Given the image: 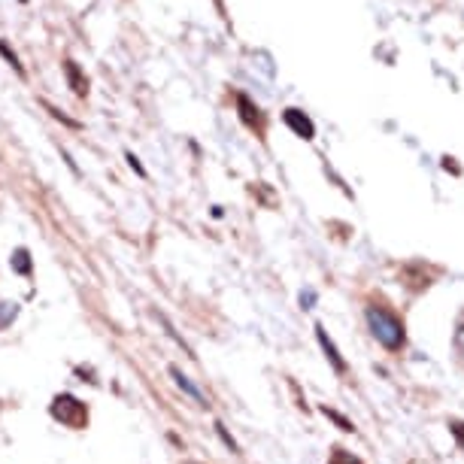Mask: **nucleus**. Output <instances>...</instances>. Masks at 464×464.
<instances>
[{"instance_id":"obj_11","label":"nucleus","mask_w":464,"mask_h":464,"mask_svg":"<svg viewBox=\"0 0 464 464\" xmlns=\"http://www.w3.org/2000/svg\"><path fill=\"white\" fill-rule=\"evenodd\" d=\"M128 164L133 167V170H137L140 173V177H146V170H143V167H140V161L137 158H133V155H128Z\"/></svg>"},{"instance_id":"obj_1","label":"nucleus","mask_w":464,"mask_h":464,"mask_svg":"<svg viewBox=\"0 0 464 464\" xmlns=\"http://www.w3.org/2000/svg\"><path fill=\"white\" fill-rule=\"evenodd\" d=\"M368 325H370V331H374V337L383 343V346L398 349L400 343H404V328H400V322L391 313H385V309L370 307L368 309Z\"/></svg>"},{"instance_id":"obj_7","label":"nucleus","mask_w":464,"mask_h":464,"mask_svg":"<svg viewBox=\"0 0 464 464\" xmlns=\"http://www.w3.org/2000/svg\"><path fill=\"white\" fill-rule=\"evenodd\" d=\"M16 313H18V304H0V331L16 319Z\"/></svg>"},{"instance_id":"obj_8","label":"nucleus","mask_w":464,"mask_h":464,"mask_svg":"<svg viewBox=\"0 0 464 464\" xmlns=\"http://www.w3.org/2000/svg\"><path fill=\"white\" fill-rule=\"evenodd\" d=\"M216 431H219V437L224 440V446H228V449H231V452H240V446H237V440H234V437H231V434H228V428H224V425H222V422H216Z\"/></svg>"},{"instance_id":"obj_3","label":"nucleus","mask_w":464,"mask_h":464,"mask_svg":"<svg viewBox=\"0 0 464 464\" xmlns=\"http://www.w3.org/2000/svg\"><path fill=\"white\" fill-rule=\"evenodd\" d=\"M315 337H319V343H322V349H325V355H328V361L334 364V370L337 374H343L346 370V361L340 358V352H337V346H334V340L328 337V331L322 325H315Z\"/></svg>"},{"instance_id":"obj_9","label":"nucleus","mask_w":464,"mask_h":464,"mask_svg":"<svg viewBox=\"0 0 464 464\" xmlns=\"http://www.w3.org/2000/svg\"><path fill=\"white\" fill-rule=\"evenodd\" d=\"M325 416H331V419L337 422V425L343 428V431H352V422H346V419L340 416V413H334V410H328V407H325Z\"/></svg>"},{"instance_id":"obj_6","label":"nucleus","mask_w":464,"mask_h":464,"mask_svg":"<svg viewBox=\"0 0 464 464\" xmlns=\"http://www.w3.org/2000/svg\"><path fill=\"white\" fill-rule=\"evenodd\" d=\"M285 118H288V125H294V128L304 133V140L313 137V125H309L307 118H298V116H294V109H288V116H285Z\"/></svg>"},{"instance_id":"obj_4","label":"nucleus","mask_w":464,"mask_h":464,"mask_svg":"<svg viewBox=\"0 0 464 464\" xmlns=\"http://www.w3.org/2000/svg\"><path fill=\"white\" fill-rule=\"evenodd\" d=\"M170 376H173V383H177V385H179L182 391H185L188 398H194V400H198L201 407H207V398H203V391H201L198 385H194V383H192V379H188L185 374H182L179 368H170Z\"/></svg>"},{"instance_id":"obj_10","label":"nucleus","mask_w":464,"mask_h":464,"mask_svg":"<svg viewBox=\"0 0 464 464\" xmlns=\"http://www.w3.org/2000/svg\"><path fill=\"white\" fill-rule=\"evenodd\" d=\"M313 304H315V292H313V288H307V292H300V307H304V309H309Z\"/></svg>"},{"instance_id":"obj_5","label":"nucleus","mask_w":464,"mask_h":464,"mask_svg":"<svg viewBox=\"0 0 464 464\" xmlns=\"http://www.w3.org/2000/svg\"><path fill=\"white\" fill-rule=\"evenodd\" d=\"M12 267H16L22 276H31V255H27V249H16V255H12Z\"/></svg>"},{"instance_id":"obj_2","label":"nucleus","mask_w":464,"mask_h":464,"mask_svg":"<svg viewBox=\"0 0 464 464\" xmlns=\"http://www.w3.org/2000/svg\"><path fill=\"white\" fill-rule=\"evenodd\" d=\"M73 413H76V416H79V419H88L86 407H82L76 398H70V395H61V398H55V404H52V416H55V419H61V422H64V425H76Z\"/></svg>"}]
</instances>
